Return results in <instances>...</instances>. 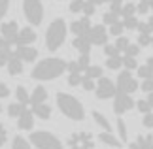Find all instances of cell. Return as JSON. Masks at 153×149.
<instances>
[{
	"label": "cell",
	"instance_id": "obj_49",
	"mask_svg": "<svg viewBox=\"0 0 153 149\" xmlns=\"http://www.w3.org/2000/svg\"><path fill=\"white\" fill-rule=\"evenodd\" d=\"M142 125L146 128H153V113H146L142 119Z\"/></svg>",
	"mask_w": 153,
	"mask_h": 149
},
{
	"label": "cell",
	"instance_id": "obj_23",
	"mask_svg": "<svg viewBox=\"0 0 153 149\" xmlns=\"http://www.w3.org/2000/svg\"><path fill=\"white\" fill-rule=\"evenodd\" d=\"M136 15V4L134 2H128V4H121V10H119V17L125 19V17H132Z\"/></svg>",
	"mask_w": 153,
	"mask_h": 149
},
{
	"label": "cell",
	"instance_id": "obj_4",
	"mask_svg": "<svg viewBox=\"0 0 153 149\" xmlns=\"http://www.w3.org/2000/svg\"><path fill=\"white\" fill-rule=\"evenodd\" d=\"M28 140L36 149H62V142L49 130H36Z\"/></svg>",
	"mask_w": 153,
	"mask_h": 149
},
{
	"label": "cell",
	"instance_id": "obj_40",
	"mask_svg": "<svg viewBox=\"0 0 153 149\" xmlns=\"http://www.w3.org/2000/svg\"><path fill=\"white\" fill-rule=\"evenodd\" d=\"M136 74L142 77V79H149V77H153V72H151L148 66H146V64H144V66H138V68H136Z\"/></svg>",
	"mask_w": 153,
	"mask_h": 149
},
{
	"label": "cell",
	"instance_id": "obj_47",
	"mask_svg": "<svg viewBox=\"0 0 153 149\" xmlns=\"http://www.w3.org/2000/svg\"><path fill=\"white\" fill-rule=\"evenodd\" d=\"M81 87H83V91H95V81L83 76V79H81Z\"/></svg>",
	"mask_w": 153,
	"mask_h": 149
},
{
	"label": "cell",
	"instance_id": "obj_24",
	"mask_svg": "<svg viewBox=\"0 0 153 149\" xmlns=\"http://www.w3.org/2000/svg\"><path fill=\"white\" fill-rule=\"evenodd\" d=\"M25 110H27V106H23V104H19V102H11V104L8 106V115H10L11 119H13V117L17 119Z\"/></svg>",
	"mask_w": 153,
	"mask_h": 149
},
{
	"label": "cell",
	"instance_id": "obj_39",
	"mask_svg": "<svg viewBox=\"0 0 153 149\" xmlns=\"http://www.w3.org/2000/svg\"><path fill=\"white\" fill-rule=\"evenodd\" d=\"M123 53H125L127 57H134V59H136V57H138V53H140V45H136V44H128V45H127V49L123 51Z\"/></svg>",
	"mask_w": 153,
	"mask_h": 149
},
{
	"label": "cell",
	"instance_id": "obj_44",
	"mask_svg": "<svg viewBox=\"0 0 153 149\" xmlns=\"http://www.w3.org/2000/svg\"><path fill=\"white\" fill-rule=\"evenodd\" d=\"M138 89H142L144 93H153V77H149V79H144L142 85H138Z\"/></svg>",
	"mask_w": 153,
	"mask_h": 149
},
{
	"label": "cell",
	"instance_id": "obj_52",
	"mask_svg": "<svg viewBox=\"0 0 153 149\" xmlns=\"http://www.w3.org/2000/svg\"><path fill=\"white\" fill-rule=\"evenodd\" d=\"M146 100H148V104L153 108V93H148V98H146Z\"/></svg>",
	"mask_w": 153,
	"mask_h": 149
},
{
	"label": "cell",
	"instance_id": "obj_26",
	"mask_svg": "<svg viewBox=\"0 0 153 149\" xmlns=\"http://www.w3.org/2000/svg\"><path fill=\"white\" fill-rule=\"evenodd\" d=\"M15 96H17V102H19V104L28 106V93H27V89L23 85H19L15 89Z\"/></svg>",
	"mask_w": 153,
	"mask_h": 149
},
{
	"label": "cell",
	"instance_id": "obj_29",
	"mask_svg": "<svg viewBox=\"0 0 153 149\" xmlns=\"http://www.w3.org/2000/svg\"><path fill=\"white\" fill-rule=\"evenodd\" d=\"M83 76L95 81V79H98V77H102V68H100V66H89V68L85 70Z\"/></svg>",
	"mask_w": 153,
	"mask_h": 149
},
{
	"label": "cell",
	"instance_id": "obj_15",
	"mask_svg": "<svg viewBox=\"0 0 153 149\" xmlns=\"http://www.w3.org/2000/svg\"><path fill=\"white\" fill-rule=\"evenodd\" d=\"M128 149H153V134H140Z\"/></svg>",
	"mask_w": 153,
	"mask_h": 149
},
{
	"label": "cell",
	"instance_id": "obj_57",
	"mask_svg": "<svg viewBox=\"0 0 153 149\" xmlns=\"http://www.w3.org/2000/svg\"><path fill=\"white\" fill-rule=\"evenodd\" d=\"M0 111H2V106H0Z\"/></svg>",
	"mask_w": 153,
	"mask_h": 149
},
{
	"label": "cell",
	"instance_id": "obj_46",
	"mask_svg": "<svg viewBox=\"0 0 153 149\" xmlns=\"http://www.w3.org/2000/svg\"><path fill=\"white\" fill-rule=\"evenodd\" d=\"M6 142H8V128H6V125L0 123V147H4Z\"/></svg>",
	"mask_w": 153,
	"mask_h": 149
},
{
	"label": "cell",
	"instance_id": "obj_13",
	"mask_svg": "<svg viewBox=\"0 0 153 149\" xmlns=\"http://www.w3.org/2000/svg\"><path fill=\"white\" fill-rule=\"evenodd\" d=\"M34 42H36V32H34V28H30V27L19 28L15 45H32Z\"/></svg>",
	"mask_w": 153,
	"mask_h": 149
},
{
	"label": "cell",
	"instance_id": "obj_10",
	"mask_svg": "<svg viewBox=\"0 0 153 149\" xmlns=\"http://www.w3.org/2000/svg\"><path fill=\"white\" fill-rule=\"evenodd\" d=\"M17 32H19V25H17V21H6V23H2V27H0V36L4 38V42L10 47L15 45Z\"/></svg>",
	"mask_w": 153,
	"mask_h": 149
},
{
	"label": "cell",
	"instance_id": "obj_14",
	"mask_svg": "<svg viewBox=\"0 0 153 149\" xmlns=\"http://www.w3.org/2000/svg\"><path fill=\"white\" fill-rule=\"evenodd\" d=\"M91 19L89 17H81V19H76L72 25H70V30H72V34H76V36H87V32H89L91 28Z\"/></svg>",
	"mask_w": 153,
	"mask_h": 149
},
{
	"label": "cell",
	"instance_id": "obj_42",
	"mask_svg": "<svg viewBox=\"0 0 153 149\" xmlns=\"http://www.w3.org/2000/svg\"><path fill=\"white\" fill-rule=\"evenodd\" d=\"M81 79H83V74H68V85L72 87L81 85Z\"/></svg>",
	"mask_w": 153,
	"mask_h": 149
},
{
	"label": "cell",
	"instance_id": "obj_5",
	"mask_svg": "<svg viewBox=\"0 0 153 149\" xmlns=\"http://www.w3.org/2000/svg\"><path fill=\"white\" fill-rule=\"evenodd\" d=\"M23 15L30 25L38 27L44 21V4L42 0H23Z\"/></svg>",
	"mask_w": 153,
	"mask_h": 149
},
{
	"label": "cell",
	"instance_id": "obj_37",
	"mask_svg": "<svg viewBox=\"0 0 153 149\" xmlns=\"http://www.w3.org/2000/svg\"><path fill=\"white\" fill-rule=\"evenodd\" d=\"M136 13H140V15L149 13V2H148V0H138V4H136Z\"/></svg>",
	"mask_w": 153,
	"mask_h": 149
},
{
	"label": "cell",
	"instance_id": "obj_48",
	"mask_svg": "<svg viewBox=\"0 0 153 149\" xmlns=\"http://www.w3.org/2000/svg\"><path fill=\"white\" fill-rule=\"evenodd\" d=\"M8 10H10V0H0V21L6 17Z\"/></svg>",
	"mask_w": 153,
	"mask_h": 149
},
{
	"label": "cell",
	"instance_id": "obj_58",
	"mask_svg": "<svg viewBox=\"0 0 153 149\" xmlns=\"http://www.w3.org/2000/svg\"><path fill=\"white\" fill-rule=\"evenodd\" d=\"M151 47H153V42H151Z\"/></svg>",
	"mask_w": 153,
	"mask_h": 149
},
{
	"label": "cell",
	"instance_id": "obj_53",
	"mask_svg": "<svg viewBox=\"0 0 153 149\" xmlns=\"http://www.w3.org/2000/svg\"><path fill=\"white\" fill-rule=\"evenodd\" d=\"M87 2H91L93 6H100V4H104V0H87Z\"/></svg>",
	"mask_w": 153,
	"mask_h": 149
},
{
	"label": "cell",
	"instance_id": "obj_27",
	"mask_svg": "<svg viewBox=\"0 0 153 149\" xmlns=\"http://www.w3.org/2000/svg\"><path fill=\"white\" fill-rule=\"evenodd\" d=\"M121 66L131 72V70H136L138 68V62H136V59H134V57H127L125 55V57H121Z\"/></svg>",
	"mask_w": 153,
	"mask_h": 149
},
{
	"label": "cell",
	"instance_id": "obj_7",
	"mask_svg": "<svg viewBox=\"0 0 153 149\" xmlns=\"http://www.w3.org/2000/svg\"><path fill=\"white\" fill-rule=\"evenodd\" d=\"M115 89L117 93H123V94H131L138 89V81L132 77V74L128 70H123L117 76V81H115Z\"/></svg>",
	"mask_w": 153,
	"mask_h": 149
},
{
	"label": "cell",
	"instance_id": "obj_35",
	"mask_svg": "<svg viewBox=\"0 0 153 149\" xmlns=\"http://www.w3.org/2000/svg\"><path fill=\"white\" fill-rule=\"evenodd\" d=\"M76 62H78V66H79L81 72H85V70L91 66V57H89V55H79V59H78Z\"/></svg>",
	"mask_w": 153,
	"mask_h": 149
},
{
	"label": "cell",
	"instance_id": "obj_2",
	"mask_svg": "<svg viewBox=\"0 0 153 149\" xmlns=\"http://www.w3.org/2000/svg\"><path fill=\"white\" fill-rule=\"evenodd\" d=\"M57 106L64 117L72 121H83L85 119V108L76 96L68 93H57Z\"/></svg>",
	"mask_w": 153,
	"mask_h": 149
},
{
	"label": "cell",
	"instance_id": "obj_50",
	"mask_svg": "<svg viewBox=\"0 0 153 149\" xmlns=\"http://www.w3.org/2000/svg\"><path fill=\"white\" fill-rule=\"evenodd\" d=\"M10 96V87L6 83H0V98H8Z\"/></svg>",
	"mask_w": 153,
	"mask_h": 149
},
{
	"label": "cell",
	"instance_id": "obj_1",
	"mask_svg": "<svg viewBox=\"0 0 153 149\" xmlns=\"http://www.w3.org/2000/svg\"><path fill=\"white\" fill-rule=\"evenodd\" d=\"M64 72H66V61L59 57H49V59L40 61L32 68L30 76H32V79H38V81H49V79H55V77L62 76Z\"/></svg>",
	"mask_w": 153,
	"mask_h": 149
},
{
	"label": "cell",
	"instance_id": "obj_45",
	"mask_svg": "<svg viewBox=\"0 0 153 149\" xmlns=\"http://www.w3.org/2000/svg\"><path fill=\"white\" fill-rule=\"evenodd\" d=\"M104 53H106V57H119L121 55V53L115 49V45H110V44L104 45Z\"/></svg>",
	"mask_w": 153,
	"mask_h": 149
},
{
	"label": "cell",
	"instance_id": "obj_9",
	"mask_svg": "<svg viewBox=\"0 0 153 149\" xmlns=\"http://www.w3.org/2000/svg\"><path fill=\"white\" fill-rule=\"evenodd\" d=\"M108 30H106L104 25H93L87 32V38H89L91 45H106L108 44Z\"/></svg>",
	"mask_w": 153,
	"mask_h": 149
},
{
	"label": "cell",
	"instance_id": "obj_36",
	"mask_svg": "<svg viewBox=\"0 0 153 149\" xmlns=\"http://www.w3.org/2000/svg\"><path fill=\"white\" fill-rule=\"evenodd\" d=\"M131 44V40L128 38H125V36H117V40H115V49L119 51V53H123L127 49V45Z\"/></svg>",
	"mask_w": 153,
	"mask_h": 149
},
{
	"label": "cell",
	"instance_id": "obj_28",
	"mask_svg": "<svg viewBox=\"0 0 153 149\" xmlns=\"http://www.w3.org/2000/svg\"><path fill=\"white\" fill-rule=\"evenodd\" d=\"M117 132H119V142H127L128 140V132H127V125L121 117H117Z\"/></svg>",
	"mask_w": 153,
	"mask_h": 149
},
{
	"label": "cell",
	"instance_id": "obj_41",
	"mask_svg": "<svg viewBox=\"0 0 153 149\" xmlns=\"http://www.w3.org/2000/svg\"><path fill=\"white\" fill-rule=\"evenodd\" d=\"M83 2L85 0H72V2H70V11H72V13H81V10H83Z\"/></svg>",
	"mask_w": 153,
	"mask_h": 149
},
{
	"label": "cell",
	"instance_id": "obj_32",
	"mask_svg": "<svg viewBox=\"0 0 153 149\" xmlns=\"http://www.w3.org/2000/svg\"><path fill=\"white\" fill-rule=\"evenodd\" d=\"M11 55H13L11 47H2V49H0V66H6L8 61L11 59Z\"/></svg>",
	"mask_w": 153,
	"mask_h": 149
},
{
	"label": "cell",
	"instance_id": "obj_31",
	"mask_svg": "<svg viewBox=\"0 0 153 149\" xmlns=\"http://www.w3.org/2000/svg\"><path fill=\"white\" fill-rule=\"evenodd\" d=\"M119 21V13H115V11H106V13L102 15V23L104 25H114V23Z\"/></svg>",
	"mask_w": 153,
	"mask_h": 149
},
{
	"label": "cell",
	"instance_id": "obj_30",
	"mask_svg": "<svg viewBox=\"0 0 153 149\" xmlns=\"http://www.w3.org/2000/svg\"><path fill=\"white\" fill-rule=\"evenodd\" d=\"M11 149H30V145L23 136H15L13 142H11Z\"/></svg>",
	"mask_w": 153,
	"mask_h": 149
},
{
	"label": "cell",
	"instance_id": "obj_55",
	"mask_svg": "<svg viewBox=\"0 0 153 149\" xmlns=\"http://www.w3.org/2000/svg\"><path fill=\"white\" fill-rule=\"evenodd\" d=\"M104 2H110V4H123V0H104Z\"/></svg>",
	"mask_w": 153,
	"mask_h": 149
},
{
	"label": "cell",
	"instance_id": "obj_54",
	"mask_svg": "<svg viewBox=\"0 0 153 149\" xmlns=\"http://www.w3.org/2000/svg\"><path fill=\"white\" fill-rule=\"evenodd\" d=\"M2 47H10V45L4 42V38H2V36H0V49H2Z\"/></svg>",
	"mask_w": 153,
	"mask_h": 149
},
{
	"label": "cell",
	"instance_id": "obj_12",
	"mask_svg": "<svg viewBox=\"0 0 153 149\" xmlns=\"http://www.w3.org/2000/svg\"><path fill=\"white\" fill-rule=\"evenodd\" d=\"M13 55L19 59L21 62H34L38 57V49H34L32 45H17Z\"/></svg>",
	"mask_w": 153,
	"mask_h": 149
},
{
	"label": "cell",
	"instance_id": "obj_33",
	"mask_svg": "<svg viewBox=\"0 0 153 149\" xmlns=\"http://www.w3.org/2000/svg\"><path fill=\"white\" fill-rule=\"evenodd\" d=\"M106 68H110V70H119V68H121V55H119V57H108V59H106Z\"/></svg>",
	"mask_w": 153,
	"mask_h": 149
},
{
	"label": "cell",
	"instance_id": "obj_8",
	"mask_svg": "<svg viewBox=\"0 0 153 149\" xmlns=\"http://www.w3.org/2000/svg\"><path fill=\"white\" fill-rule=\"evenodd\" d=\"M95 93H97V98H114L117 94V89H115V83L108 79V77H98V81L95 83Z\"/></svg>",
	"mask_w": 153,
	"mask_h": 149
},
{
	"label": "cell",
	"instance_id": "obj_20",
	"mask_svg": "<svg viewBox=\"0 0 153 149\" xmlns=\"http://www.w3.org/2000/svg\"><path fill=\"white\" fill-rule=\"evenodd\" d=\"M8 72H10V76H21L23 74V62L17 59L15 55H11V59L8 61Z\"/></svg>",
	"mask_w": 153,
	"mask_h": 149
},
{
	"label": "cell",
	"instance_id": "obj_43",
	"mask_svg": "<svg viewBox=\"0 0 153 149\" xmlns=\"http://www.w3.org/2000/svg\"><path fill=\"white\" fill-rule=\"evenodd\" d=\"M136 108H138L140 111H142L144 115H146V113H151V106L148 104V100H146V98H142V100H138V102H136Z\"/></svg>",
	"mask_w": 153,
	"mask_h": 149
},
{
	"label": "cell",
	"instance_id": "obj_18",
	"mask_svg": "<svg viewBox=\"0 0 153 149\" xmlns=\"http://www.w3.org/2000/svg\"><path fill=\"white\" fill-rule=\"evenodd\" d=\"M32 115L34 117H38V119H44V121H48V119H51V108H49V104H34L32 106Z\"/></svg>",
	"mask_w": 153,
	"mask_h": 149
},
{
	"label": "cell",
	"instance_id": "obj_11",
	"mask_svg": "<svg viewBox=\"0 0 153 149\" xmlns=\"http://www.w3.org/2000/svg\"><path fill=\"white\" fill-rule=\"evenodd\" d=\"M132 108H134V100L131 98V94L117 93L114 96V111L117 113V115H123V113H127Z\"/></svg>",
	"mask_w": 153,
	"mask_h": 149
},
{
	"label": "cell",
	"instance_id": "obj_22",
	"mask_svg": "<svg viewBox=\"0 0 153 149\" xmlns=\"http://www.w3.org/2000/svg\"><path fill=\"white\" fill-rule=\"evenodd\" d=\"M93 119H95V123L104 130V132H111V125H110V121H108V117L102 115L100 111H93Z\"/></svg>",
	"mask_w": 153,
	"mask_h": 149
},
{
	"label": "cell",
	"instance_id": "obj_17",
	"mask_svg": "<svg viewBox=\"0 0 153 149\" xmlns=\"http://www.w3.org/2000/svg\"><path fill=\"white\" fill-rule=\"evenodd\" d=\"M72 45H74V49L79 51V55H89L91 53V42L87 36H76Z\"/></svg>",
	"mask_w": 153,
	"mask_h": 149
},
{
	"label": "cell",
	"instance_id": "obj_19",
	"mask_svg": "<svg viewBox=\"0 0 153 149\" xmlns=\"http://www.w3.org/2000/svg\"><path fill=\"white\" fill-rule=\"evenodd\" d=\"M45 100H48V91H45L44 87H36L32 91V94L28 96V104L34 106V104H42Z\"/></svg>",
	"mask_w": 153,
	"mask_h": 149
},
{
	"label": "cell",
	"instance_id": "obj_34",
	"mask_svg": "<svg viewBox=\"0 0 153 149\" xmlns=\"http://www.w3.org/2000/svg\"><path fill=\"white\" fill-rule=\"evenodd\" d=\"M123 30H125V28H123V23L121 21H117V23H114V25H110V30H108V34H111V36H121L123 34Z\"/></svg>",
	"mask_w": 153,
	"mask_h": 149
},
{
	"label": "cell",
	"instance_id": "obj_16",
	"mask_svg": "<svg viewBox=\"0 0 153 149\" xmlns=\"http://www.w3.org/2000/svg\"><path fill=\"white\" fill-rule=\"evenodd\" d=\"M17 125H19L21 130H32V127H34V115H32V111L28 108L17 117Z\"/></svg>",
	"mask_w": 153,
	"mask_h": 149
},
{
	"label": "cell",
	"instance_id": "obj_51",
	"mask_svg": "<svg viewBox=\"0 0 153 149\" xmlns=\"http://www.w3.org/2000/svg\"><path fill=\"white\" fill-rule=\"evenodd\" d=\"M146 66H148L151 72H153V57H148V61H146Z\"/></svg>",
	"mask_w": 153,
	"mask_h": 149
},
{
	"label": "cell",
	"instance_id": "obj_56",
	"mask_svg": "<svg viewBox=\"0 0 153 149\" xmlns=\"http://www.w3.org/2000/svg\"><path fill=\"white\" fill-rule=\"evenodd\" d=\"M148 2H149V10L153 11V0H148Z\"/></svg>",
	"mask_w": 153,
	"mask_h": 149
},
{
	"label": "cell",
	"instance_id": "obj_3",
	"mask_svg": "<svg viewBox=\"0 0 153 149\" xmlns=\"http://www.w3.org/2000/svg\"><path fill=\"white\" fill-rule=\"evenodd\" d=\"M66 21L62 17H57V19L51 21V25L45 30V47L49 51H57L59 47L64 44L66 40Z\"/></svg>",
	"mask_w": 153,
	"mask_h": 149
},
{
	"label": "cell",
	"instance_id": "obj_6",
	"mask_svg": "<svg viewBox=\"0 0 153 149\" xmlns=\"http://www.w3.org/2000/svg\"><path fill=\"white\" fill-rule=\"evenodd\" d=\"M68 149H95V138L87 130H76L68 136Z\"/></svg>",
	"mask_w": 153,
	"mask_h": 149
},
{
	"label": "cell",
	"instance_id": "obj_25",
	"mask_svg": "<svg viewBox=\"0 0 153 149\" xmlns=\"http://www.w3.org/2000/svg\"><path fill=\"white\" fill-rule=\"evenodd\" d=\"M123 23V28H127V30H136L138 25H140V21H138V17L136 15H132V17H125V19H121Z\"/></svg>",
	"mask_w": 153,
	"mask_h": 149
},
{
	"label": "cell",
	"instance_id": "obj_21",
	"mask_svg": "<svg viewBox=\"0 0 153 149\" xmlns=\"http://www.w3.org/2000/svg\"><path fill=\"white\" fill-rule=\"evenodd\" d=\"M98 140H100L104 145H108V147H119V145H121L119 138H115L111 132H104V130L98 134Z\"/></svg>",
	"mask_w": 153,
	"mask_h": 149
},
{
	"label": "cell",
	"instance_id": "obj_38",
	"mask_svg": "<svg viewBox=\"0 0 153 149\" xmlns=\"http://www.w3.org/2000/svg\"><path fill=\"white\" fill-rule=\"evenodd\" d=\"M95 11H97V6H93L91 2H83V10H81V13H83L85 17H93L95 15Z\"/></svg>",
	"mask_w": 153,
	"mask_h": 149
}]
</instances>
